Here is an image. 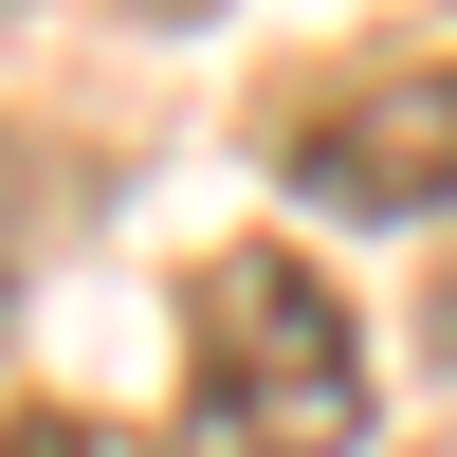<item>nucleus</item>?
<instances>
[{
	"mask_svg": "<svg viewBox=\"0 0 457 457\" xmlns=\"http://www.w3.org/2000/svg\"><path fill=\"white\" fill-rule=\"evenodd\" d=\"M0 457H146V439L92 421V403H19V421H0Z\"/></svg>",
	"mask_w": 457,
	"mask_h": 457,
	"instance_id": "nucleus-3",
	"label": "nucleus"
},
{
	"mask_svg": "<svg viewBox=\"0 0 457 457\" xmlns=\"http://www.w3.org/2000/svg\"><path fill=\"white\" fill-rule=\"evenodd\" d=\"M293 202H329V220H439L457 202V55H403L366 92H329L293 129Z\"/></svg>",
	"mask_w": 457,
	"mask_h": 457,
	"instance_id": "nucleus-2",
	"label": "nucleus"
},
{
	"mask_svg": "<svg viewBox=\"0 0 457 457\" xmlns=\"http://www.w3.org/2000/svg\"><path fill=\"white\" fill-rule=\"evenodd\" d=\"M366 439V329L293 238H220L183 275V439L165 457H348Z\"/></svg>",
	"mask_w": 457,
	"mask_h": 457,
	"instance_id": "nucleus-1",
	"label": "nucleus"
}]
</instances>
